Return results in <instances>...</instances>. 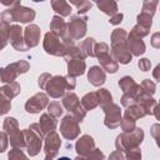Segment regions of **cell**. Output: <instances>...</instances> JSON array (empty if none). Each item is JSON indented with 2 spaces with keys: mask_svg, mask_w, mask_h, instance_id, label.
Instances as JSON below:
<instances>
[{
  "mask_svg": "<svg viewBox=\"0 0 160 160\" xmlns=\"http://www.w3.org/2000/svg\"><path fill=\"white\" fill-rule=\"evenodd\" d=\"M85 159H86V160H104V159H105V155H104V152H102L100 149L95 148L94 150H91V151L85 156Z\"/></svg>",
  "mask_w": 160,
  "mask_h": 160,
  "instance_id": "bcb514c9",
  "label": "cell"
},
{
  "mask_svg": "<svg viewBox=\"0 0 160 160\" xmlns=\"http://www.w3.org/2000/svg\"><path fill=\"white\" fill-rule=\"evenodd\" d=\"M109 160H125V159H124V152H121V151H119V150H115V151H112V152L110 154Z\"/></svg>",
  "mask_w": 160,
  "mask_h": 160,
  "instance_id": "11a10c76",
  "label": "cell"
},
{
  "mask_svg": "<svg viewBox=\"0 0 160 160\" xmlns=\"http://www.w3.org/2000/svg\"><path fill=\"white\" fill-rule=\"evenodd\" d=\"M9 34H10V24L0 21V50L8 45Z\"/></svg>",
  "mask_w": 160,
  "mask_h": 160,
  "instance_id": "1f68e13d",
  "label": "cell"
},
{
  "mask_svg": "<svg viewBox=\"0 0 160 160\" xmlns=\"http://www.w3.org/2000/svg\"><path fill=\"white\" fill-rule=\"evenodd\" d=\"M104 114H105V119H104V125L109 129H116L120 125L121 121V110L120 106L118 104L110 102L106 106L102 108Z\"/></svg>",
  "mask_w": 160,
  "mask_h": 160,
  "instance_id": "30bf717a",
  "label": "cell"
},
{
  "mask_svg": "<svg viewBox=\"0 0 160 160\" xmlns=\"http://www.w3.org/2000/svg\"><path fill=\"white\" fill-rule=\"evenodd\" d=\"M98 8L106 15L109 16H112L114 14L118 12V4L116 1H112V0H101V1H98L96 2Z\"/></svg>",
  "mask_w": 160,
  "mask_h": 160,
  "instance_id": "83f0119b",
  "label": "cell"
},
{
  "mask_svg": "<svg viewBox=\"0 0 160 160\" xmlns=\"http://www.w3.org/2000/svg\"><path fill=\"white\" fill-rule=\"evenodd\" d=\"M80 104V100H79V98H78V95L75 94V92H71V91H69V92H66L64 96H62V108L65 109V110H68L69 111V114L78 106Z\"/></svg>",
  "mask_w": 160,
  "mask_h": 160,
  "instance_id": "d4e9b609",
  "label": "cell"
},
{
  "mask_svg": "<svg viewBox=\"0 0 160 160\" xmlns=\"http://www.w3.org/2000/svg\"><path fill=\"white\" fill-rule=\"evenodd\" d=\"M10 109H11V100H9L5 95L0 92V116L8 114Z\"/></svg>",
  "mask_w": 160,
  "mask_h": 160,
  "instance_id": "7bdbcfd3",
  "label": "cell"
},
{
  "mask_svg": "<svg viewBox=\"0 0 160 160\" xmlns=\"http://www.w3.org/2000/svg\"><path fill=\"white\" fill-rule=\"evenodd\" d=\"M20 90H21L20 84L16 82V81H12V82H10V84H5L4 86L0 88V92H1L2 95H5L9 100H11V99H14L15 96H18L19 92H20Z\"/></svg>",
  "mask_w": 160,
  "mask_h": 160,
  "instance_id": "484cf974",
  "label": "cell"
},
{
  "mask_svg": "<svg viewBox=\"0 0 160 160\" xmlns=\"http://www.w3.org/2000/svg\"><path fill=\"white\" fill-rule=\"evenodd\" d=\"M46 108H48V114L54 116L55 119L60 118L64 112V108L59 101H51V102H49V105Z\"/></svg>",
  "mask_w": 160,
  "mask_h": 160,
  "instance_id": "d6a6232c",
  "label": "cell"
},
{
  "mask_svg": "<svg viewBox=\"0 0 160 160\" xmlns=\"http://www.w3.org/2000/svg\"><path fill=\"white\" fill-rule=\"evenodd\" d=\"M144 130L136 126L130 132H121L120 135H118L115 140V148L121 152H125L134 148H139L144 140Z\"/></svg>",
  "mask_w": 160,
  "mask_h": 160,
  "instance_id": "277c9868",
  "label": "cell"
},
{
  "mask_svg": "<svg viewBox=\"0 0 160 160\" xmlns=\"http://www.w3.org/2000/svg\"><path fill=\"white\" fill-rule=\"evenodd\" d=\"M95 44H96V41H95L94 38H86L84 41H81V44L79 45V49H80L84 59L89 58V56L90 58L94 56V46H95Z\"/></svg>",
  "mask_w": 160,
  "mask_h": 160,
  "instance_id": "4316f807",
  "label": "cell"
},
{
  "mask_svg": "<svg viewBox=\"0 0 160 160\" xmlns=\"http://www.w3.org/2000/svg\"><path fill=\"white\" fill-rule=\"evenodd\" d=\"M151 45L155 49H159L160 48V32L159 31H156V32H154L151 35Z\"/></svg>",
  "mask_w": 160,
  "mask_h": 160,
  "instance_id": "db71d44e",
  "label": "cell"
},
{
  "mask_svg": "<svg viewBox=\"0 0 160 160\" xmlns=\"http://www.w3.org/2000/svg\"><path fill=\"white\" fill-rule=\"evenodd\" d=\"M58 160H71L70 158H68V156H61V158H59Z\"/></svg>",
  "mask_w": 160,
  "mask_h": 160,
  "instance_id": "680465c9",
  "label": "cell"
},
{
  "mask_svg": "<svg viewBox=\"0 0 160 160\" xmlns=\"http://www.w3.org/2000/svg\"><path fill=\"white\" fill-rule=\"evenodd\" d=\"M80 104L82 105V108L89 111V110H94L95 108L99 106L100 101H99V95H98V91H90L88 94H85L80 101Z\"/></svg>",
  "mask_w": 160,
  "mask_h": 160,
  "instance_id": "603a6c76",
  "label": "cell"
},
{
  "mask_svg": "<svg viewBox=\"0 0 160 160\" xmlns=\"http://www.w3.org/2000/svg\"><path fill=\"white\" fill-rule=\"evenodd\" d=\"M60 132L66 140H75L80 135L79 122L70 115H65L60 122Z\"/></svg>",
  "mask_w": 160,
  "mask_h": 160,
  "instance_id": "9c48e42d",
  "label": "cell"
},
{
  "mask_svg": "<svg viewBox=\"0 0 160 160\" xmlns=\"http://www.w3.org/2000/svg\"><path fill=\"white\" fill-rule=\"evenodd\" d=\"M119 126H121L122 132H130V131H132L136 128V121L124 116V118H121V121H120Z\"/></svg>",
  "mask_w": 160,
  "mask_h": 160,
  "instance_id": "60d3db41",
  "label": "cell"
},
{
  "mask_svg": "<svg viewBox=\"0 0 160 160\" xmlns=\"http://www.w3.org/2000/svg\"><path fill=\"white\" fill-rule=\"evenodd\" d=\"M10 140H9V142H10V145H11V148L12 149H25L26 148V142H25V136H24V131H16L15 134H12V135H10V136H8Z\"/></svg>",
  "mask_w": 160,
  "mask_h": 160,
  "instance_id": "f1b7e54d",
  "label": "cell"
},
{
  "mask_svg": "<svg viewBox=\"0 0 160 160\" xmlns=\"http://www.w3.org/2000/svg\"><path fill=\"white\" fill-rule=\"evenodd\" d=\"M136 20H138V25H140L142 28H146V29L151 28V24H152V16L151 15L145 14V12H140L138 15Z\"/></svg>",
  "mask_w": 160,
  "mask_h": 160,
  "instance_id": "ab89813d",
  "label": "cell"
},
{
  "mask_svg": "<svg viewBox=\"0 0 160 160\" xmlns=\"http://www.w3.org/2000/svg\"><path fill=\"white\" fill-rule=\"evenodd\" d=\"M49 105V96L45 92H38L25 102V110L29 114H39Z\"/></svg>",
  "mask_w": 160,
  "mask_h": 160,
  "instance_id": "8fae6325",
  "label": "cell"
},
{
  "mask_svg": "<svg viewBox=\"0 0 160 160\" xmlns=\"http://www.w3.org/2000/svg\"><path fill=\"white\" fill-rule=\"evenodd\" d=\"M122 19H124V15H122L121 12H116V14H114L112 16H110L109 22L112 24V25H119V24L122 21Z\"/></svg>",
  "mask_w": 160,
  "mask_h": 160,
  "instance_id": "f5cc1de1",
  "label": "cell"
},
{
  "mask_svg": "<svg viewBox=\"0 0 160 160\" xmlns=\"http://www.w3.org/2000/svg\"><path fill=\"white\" fill-rule=\"evenodd\" d=\"M140 88H141V90H142V94H145V95H148V96H152V95L155 94V91H156V85H155V82L151 81L150 79L142 80L141 84H140Z\"/></svg>",
  "mask_w": 160,
  "mask_h": 160,
  "instance_id": "d590c367",
  "label": "cell"
},
{
  "mask_svg": "<svg viewBox=\"0 0 160 160\" xmlns=\"http://www.w3.org/2000/svg\"><path fill=\"white\" fill-rule=\"evenodd\" d=\"M30 69V64L26 60H19L6 65L5 68H0V81L5 84H10L16 80V78L21 74H25Z\"/></svg>",
  "mask_w": 160,
  "mask_h": 160,
  "instance_id": "8992f818",
  "label": "cell"
},
{
  "mask_svg": "<svg viewBox=\"0 0 160 160\" xmlns=\"http://www.w3.org/2000/svg\"><path fill=\"white\" fill-rule=\"evenodd\" d=\"M24 131V136H25V142H26V151L30 156H36L42 146V140L44 138L36 135L34 131H31L30 129H25Z\"/></svg>",
  "mask_w": 160,
  "mask_h": 160,
  "instance_id": "4fadbf2b",
  "label": "cell"
},
{
  "mask_svg": "<svg viewBox=\"0 0 160 160\" xmlns=\"http://www.w3.org/2000/svg\"><path fill=\"white\" fill-rule=\"evenodd\" d=\"M9 41L16 51H26L28 50L25 46V42H24V29L18 24L10 25Z\"/></svg>",
  "mask_w": 160,
  "mask_h": 160,
  "instance_id": "5bb4252c",
  "label": "cell"
},
{
  "mask_svg": "<svg viewBox=\"0 0 160 160\" xmlns=\"http://www.w3.org/2000/svg\"><path fill=\"white\" fill-rule=\"evenodd\" d=\"M68 64V75L71 78H76L80 76L85 72L86 70V62L85 59L81 58H76V59H71L66 61Z\"/></svg>",
  "mask_w": 160,
  "mask_h": 160,
  "instance_id": "ffe728a7",
  "label": "cell"
},
{
  "mask_svg": "<svg viewBox=\"0 0 160 160\" xmlns=\"http://www.w3.org/2000/svg\"><path fill=\"white\" fill-rule=\"evenodd\" d=\"M88 80L91 85L94 86H101L105 80H106V75H105V71L98 66V65H94L89 69L88 71Z\"/></svg>",
  "mask_w": 160,
  "mask_h": 160,
  "instance_id": "44dd1931",
  "label": "cell"
},
{
  "mask_svg": "<svg viewBox=\"0 0 160 160\" xmlns=\"http://www.w3.org/2000/svg\"><path fill=\"white\" fill-rule=\"evenodd\" d=\"M62 58L65 59V61L71 60V59H76V58H81V59H84V56H82V54H81V51H80V49H79V46H75V45L69 46V48L66 49L65 55H64Z\"/></svg>",
  "mask_w": 160,
  "mask_h": 160,
  "instance_id": "8d00e7d4",
  "label": "cell"
},
{
  "mask_svg": "<svg viewBox=\"0 0 160 160\" xmlns=\"http://www.w3.org/2000/svg\"><path fill=\"white\" fill-rule=\"evenodd\" d=\"M125 160H141V150L140 148H134L124 152Z\"/></svg>",
  "mask_w": 160,
  "mask_h": 160,
  "instance_id": "f6af8a7d",
  "label": "cell"
},
{
  "mask_svg": "<svg viewBox=\"0 0 160 160\" xmlns=\"http://www.w3.org/2000/svg\"><path fill=\"white\" fill-rule=\"evenodd\" d=\"M51 6H52V10L61 18L69 16L71 14V5L65 0H52Z\"/></svg>",
  "mask_w": 160,
  "mask_h": 160,
  "instance_id": "cb8c5ba5",
  "label": "cell"
},
{
  "mask_svg": "<svg viewBox=\"0 0 160 160\" xmlns=\"http://www.w3.org/2000/svg\"><path fill=\"white\" fill-rule=\"evenodd\" d=\"M61 146V140H60V135L54 130L48 132L44 136V152L46 156H51V158H56L59 149Z\"/></svg>",
  "mask_w": 160,
  "mask_h": 160,
  "instance_id": "7c38bea8",
  "label": "cell"
},
{
  "mask_svg": "<svg viewBox=\"0 0 160 160\" xmlns=\"http://www.w3.org/2000/svg\"><path fill=\"white\" fill-rule=\"evenodd\" d=\"M131 32L134 34V35H136L138 38H140V39H142L144 36H146V35H149V32H150V29H146V28H142V26H140V25H135L134 28H132V30H131Z\"/></svg>",
  "mask_w": 160,
  "mask_h": 160,
  "instance_id": "7dc6e473",
  "label": "cell"
},
{
  "mask_svg": "<svg viewBox=\"0 0 160 160\" xmlns=\"http://www.w3.org/2000/svg\"><path fill=\"white\" fill-rule=\"evenodd\" d=\"M39 125H40V128H41L44 135H46L48 132L54 131V130L56 129V126H58V120H56L54 116H51V115H49L48 112H45V114H42V115L40 116V119H39Z\"/></svg>",
  "mask_w": 160,
  "mask_h": 160,
  "instance_id": "7402d4cb",
  "label": "cell"
},
{
  "mask_svg": "<svg viewBox=\"0 0 160 160\" xmlns=\"http://www.w3.org/2000/svg\"><path fill=\"white\" fill-rule=\"evenodd\" d=\"M75 86H76L75 78H71L69 75L66 76L55 75V76H51V79L48 81L44 90H46L48 96L59 99V98H62L66 94V91L74 90Z\"/></svg>",
  "mask_w": 160,
  "mask_h": 160,
  "instance_id": "7a4b0ae2",
  "label": "cell"
},
{
  "mask_svg": "<svg viewBox=\"0 0 160 160\" xmlns=\"http://www.w3.org/2000/svg\"><path fill=\"white\" fill-rule=\"evenodd\" d=\"M126 45L128 49L130 51V54L132 56H140L145 52V42L142 41V39L138 38L136 35H134L131 31L126 36Z\"/></svg>",
  "mask_w": 160,
  "mask_h": 160,
  "instance_id": "2e32d148",
  "label": "cell"
},
{
  "mask_svg": "<svg viewBox=\"0 0 160 160\" xmlns=\"http://www.w3.org/2000/svg\"><path fill=\"white\" fill-rule=\"evenodd\" d=\"M51 74H49V72H42L40 76H39V79H38V85L40 86V89H45V86H46V84H48V81L51 79Z\"/></svg>",
  "mask_w": 160,
  "mask_h": 160,
  "instance_id": "681fc988",
  "label": "cell"
},
{
  "mask_svg": "<svg viewBox=\"0 0 160 160\" xmlns=\"http://www.w3.org/2000/svg\"><path fill=\"white\" fill-rule=\"evenodd\" d=\"M159 1L158 0H146L142 2V10L141 12H145V14H149V15H154L155 11H156V6H158Z\"/></svg>",
  "mask_w": 160,
  "mask_h": 160,
  "instance_id": "f35d334b",
  "label": "cell"
},
{
  "mask_svg": "<svg viewBox=\"0 0 160 160\" xmlns=\"http://www.w3.org/2000/svg\"><path fill=\"white\" fill-rule=\"evenodd\" d=\"M8 160H29L21 149H11L8 152Z\"/></svg>",
  "mask_w": 160,
  "mask_h": 160,
  "instance_id": "ee69618b",
  "label": "cell"
},
{
  "mask_svg": "<svg viewBox=\"0 0 160 160\" xmlns=\"http://www.w3.org/2000/svg\"><path fill=\"white\" fill-rule=\"evenodd\" d=\"M42 48L45 50L46 54L52 55V56H64L65 51L68 49V46H65L61 40L55 36L52 32H46L44 36V41H42Z\"/></svg>",
  "mask_w": 160,
  "mask_h": 160,
  "instance_id": "ba28073f",
  "label": "cell"
},
{
  "mask_svg": "<svg viewBox=\"0 0 160 160\" xmlns=\"http://www.w3.org/2000/svg\"><path fill=\"white\" fill-rule=\"evenodd\" d=\"M159 71H160V65H158V66L154 69V72H152V75H154V79H155L156 81H159V80H160V76H159Z\"/></svg>",
  "mask_w": 160,
  "mask_h": 160,
  "instance_id": "9f6ffc18",
  "label": "cell"
},
{
  "mask_svg": "<svg viewBox=\"0 0 160 160\" xmlns=\"http://www.w3.org/2000/svg\"><path fill=\"white\" fill-rule=\"evenodd\" d=\"M70 5L76 6L78 9V15H85L92 6V2L88 1V0H81V1H70Z\"/></svg>",
  "mask_w": 160,
  "mask_h": 160,
  "instance_id": "e575fe53",
  "label": "cell"
},
{
  "mask_svg": "<svg viewBox=\"0 0 160 160\" xmlns=\"http://www.w3.org/2000/svg\"><path fill=\"white\" fill-rule=\"evenodd\" d=\"M126 36L128 32L125 29L118 28L111 32V50L110 54L115 59V61L122 65L131 62L132 55L130 54L128 45H126Z\"/></svg>",
  "mask_w": 160,
  "mask_h": 160,
  "instance_id": "6da1fadb",
  "label": "cell"
},
{
  "mask_svg": "<svg viewBox=\"0 0 160 160\" xmlns=\"http://www.w3.org/2000/svg\"><path fill=\"white\" fill-rule=\"evenodd\" d=\"M94 149H95V140L92 136H90L88 134L80 136V139L76 140V142H75V150H76L79 156L85 158Z\"/></svg>",
  "mask_w": 160,
  "mask_h": 160,
  "instance_id": "e0dca14e",
  "label": "cell"
},
{
  "mask_svg": "<svg viewBox=\"0 0 160 160\" xmlns=\"http://www.w3.org/2000/svg\"><path fill=\"white\" fill-rule=\"evenodd\" d=\"M135 85H136V82L131 76H122L119 80V88L122 90V92H126V91L131 90Z\"/></svg>",
  "mask_w": 160,
  "mask_h": 160,
  "instance_id": "74e56055",
  "label": "cell"
},
{
  "mask_svg": "<svg viewBox=\"0 0 160 160\" xmlns=\"http://www.w3.org/2000/svg\"><path fill=\"white\" fill-rule=\"evenodd\" d=\"M138 66H139V69L142 70V71H149L150 68H151V61H150L148 58H142V59L139 60Z\"/></svg>",
  "mask_w": 160,
  "mask_h": 160,
  "instance_id": "f907efd6",
  "label": "cell"
},
{
  "mask_svg": "<svg viewBox=\"0 0 160 160\" xmlns=\"http://www.w3.org/2000/svg\"><path fill=\"white\" fill-rule=\"evenodd\" d=\"M66 29L72 40H80L86 34L88 16L86 15H72L69 22H66Z\"/></svg>",
  "mask_w": 160,
  "mask_h": 160,
  "instance_id": "52a82bcc",
  "label": "cell"
},
{
  "mask_svg": "<svg viewBox=\"0 0 160 160\" xmlns=\"http://www.w3.org/2000/svg\"><path fill=\"white\" fill-rule=\"evenodd\" d=\"M74 160H86V159H85L84 156H79V155H78V156H76Z\"/></svg>",
  "mask_w": 160,
  "mask_h": 160,
  "instance_id": "6f0895ef",
  "label": "cell"
},
{
  "mask_svg": "<svg viewBox=\"0 0 160 160\" xmlns=\"http://www.w3.org/2000/svg\"><path fill=\"white\" fill-rule=\"evenodd\" d=\"M9 146V138L5 131H0V152L6 151Z\"/></svg>",
  "mask_w": 160,
  "mask_h": 160,
  "instance_id": "c3c4849f",
  "label": "cell"
},
{
  "mask_svg": "<svg viewBox=\"0 0 160 160\" xmlns=\"http://www.w3.org/2000/svg\"><path fill=\"white\" fill-rule=\"evenodd\" d=\"M36 16V12L34 9L31 8H26L22 5H18L14 8H9L6 10H4L0 14V21L10 24L12 21H18V22H31Z\"/></svg>",
  "mask_w": 160,
  "mask_h": 160,
  "instance_id": "3957f363",
  "label": "cell"
},
{
  "mask_svg": "<svg viewBox=\"0 0 160 160\" xmlns=\"http://www.w3.org/2000/svg\"><path fill=\"white\" fill-rule=\"evenodd\" d=\"M19 130H20L19 129V122H18V120L15 118L10 116V118H6L4 120V122H2V131H5L8 134V136L15 134Z\"/></svg>",
  "mask_w": 160,
  "mask_h": 160,
  "instance_id": "4dcf8cb0",
  "label": "cell"
},
{
  "mask_svg": "<svg viewBox=\"0 0 160 160\" xmlns=\"http://www.w3.org/2000/svg\"><path fill=\"white\" fill-rule=\"evenodd\" d=\"M98 95H99V101H100L99 106H100L101 109H102L104 106H106L108 104L112 102V96H111V94H110V91H109L108 89H104V88L99 89V90H98Z\"/></svg>",
  "mask_w": 160,
  "mask_h": 160,
  "instance_id": "836d02e7",
  "label": "cell"
},
{
  "mask_svg": "<svg viewBox=\"0 0 160 160\" xmlns=\"http://www.w3.org/2000/svg\"><path fill=\"white\" fill-rule=\"evenodd\" d=\"M150 132L154 138V140L156 141V144H159V140H160V125L159 124H154L150 129Z\"/></svg>",
  "mask_w": 160,
  "mask_h": 160,
  "instance_id": "816d5d0a",
  "label": "cell"
},
{
  "mask_svg": "<svg viewBox=\"0 0 160 160\" xmlns=\"http://www.w3.org/2000/svg\"><path fill=\"white\" fill-rule=\"evenodd\" d=\"M40 28L36 24H29L25 29H24V42L26 49H31L35 48L39 41H40Z\"/></svg>",
  "mask_w": 160,
  "mask_h": 160,
  "instance_id": "9a60e30c",
  "label": "cell"
},
{
  "mask_svg": "<svg viewBox=\"0 0 160 160\" xmlns=\"http://www.w3.org/2000/svg\"><path fill=\"white\" fill-rule=\"evenodd\" d=\"M138 104L141 106V109L144 110L145 115H154L156 119H159V108H158V102L156 100H154L151 96H148L145 94H142L138 101Z\"/></svg>",
  "mask_w": 160,
  "mask_h": 160,
  "instance_id": "ac0fdd59",
  "label": "cell"
},
{
  "mask_svg": "<svg viewBox=\"0 0 160 160\" xmlns=\"http://www.w3.org/2000/svg\"><path fill=\"white\" fill-rule=\"evenodd\" d=\"M142 95V90L140 88L139 84H136L131 90L126 91V92H122V96H121V105L125 106V108H129L131 105H135L138 104L140 96Z\"/></svg>",
  "mask_w": 160,
  "mask_h": 160,
  "instance_id": "d6986e66",
  "label": "cell"
},
{
  "mask_svg": "<svg viewBox=\"0 0 160 160\" xmlns=\"http://www.w3.org/2000/svg\"><path fill=\"white\" fill-rule=\"evenodd\" d=\"M124 116L125 118H129V119H131L134 121H136V120H139V119H141V118H144L146 115H145L144 110L141 109V106L139 104H135V105H131V106L126 108Z\"/></svg>",
  "mask_w": 160,
  "mask_h": 160,
  "instance_id": "f546056e",
  "label": "cell"
},
{
  "mask_svg": "<svg viewBox=\"0 0 160 160\" xmlns=\"http://www.w3.org/2000/svg\"><path fill=\"white\" fill-rule=\"evenodd\" d=\"M70 115H71L78 122H81V121L85 119V116H86V110L82 108L81 104H79V105L70 112Z\"/></svg>",
  "mask_w": 160,
  "mask_h": 160,
  "instance_id": "b9f144b4",
  "label": "cell"
},
{
  "mask_svg": "<svg viewBox=\"0 0 160 160\" xmlns=\"http://www.w3.org/2000/svg\"><path fill=\"white\" fill-rule=\"evenodd\" d=\"M94 56L99 59L100 68L110 74H114L119 70V64L110 54V48L106 42H96L94 46Z\"/></svg>",
  "mask_w": 160,
  "mask_h": 160,
  "instance_id": "5b68a950",
  "label": "cell"
},
{
  "mask_svg": "<svg viewBox=\"0 0 160 160\" xmlns=\"http://www.w3.org/2000/svg\"><path fill=\"white\" fill-rule=\"evenodd\" d=\"M44 160H54V158H51V156H46L45 155V159Z\"/></svg>",
  "mask_w": 160,
  "mask_h": 160,
  "instance_id": "91938a15",
  "label": "cell"
}]
</instances>
